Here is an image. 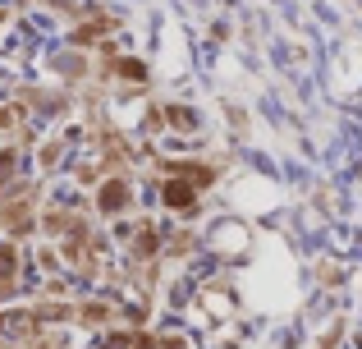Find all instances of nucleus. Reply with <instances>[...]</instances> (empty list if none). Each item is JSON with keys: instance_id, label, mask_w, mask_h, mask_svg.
<instances>
[{"instance_id": "obj_1", "label": "nucleus", "mask_w": 362, "mask_h": 349, "mask_svg": "<svg viewBox=\"0 0 362 349\" xmlns=\"http://www.w3.org/2000/svg\"><path fill=\"white\" fill-rule=\"evenodd\" d=\"M124 202H129V184H124V179H106V188H101V212H119Z\"/></svg>"}, {"instance_id": "obj_2", "label": "nucleus", "mask_w": 362, "mask_h": 349, "mask_svg": "<svg viewBox=\"0 0 362 349\" xmlns=\"http://www.w3.org/2000/svg\"><path fill=\"white\" fill-rule=\"evenodd\" d=\"M165 202L170 207H193V184H184V179H170V184H165Z\"/></svg>"}, {"instance_id": "obj_3", "label": "nucleus", "mask_w": 362, "mask_h": 349, "mask_svg": "<svg viewBox=\"0 0 362 349\" xmlns=\"http://www.w3.org/2000/svg\"><path fill=\"white\" fill-rule=\"evenodd\" d=\"M9 276H14V248H9V244H0V294L9 290Z\"/></svg>"}, {"instance_id": "obj_4", "label": "nucleus", "mask_w": 362, "mask_h": 349, "mask_svg": "<svg viewBox=\"0 0 362 349\" xmlns=\"http://www.w3.org/2000/svg\"><path fill=\"white\" fill-rule=\"evenodd\" d=\"M170 125H184V129H193L197 120H193V110H179V106H170Z\"/></svg>"}, {"instance_id": "obj_5", "label": "nucleus", "mask_w": 362, "mask_h": 349, "mask_svg": "<svg viewBox=\"0 0 362 349\" xmlns=\"http://www.w3.org/2000/svg\"><path fill=\"white\" fill-rule=\"evenodd\" d=\"M133 248H138V258H151V248H156V234H151V230H147V234H142V239H138V244H133Z\"/></svg>"}, {"instance_id": "obj_6", "label": "nucleus", "mask_w": 362, "mask_h": 349, "mask_svg": "<svg viewBox=\"0 0 362 349\" xmlns=\"http://www.w3.org/2000/svg\"><path fill=\"white\" fill-rule=\"evenodd\" d=\"M9 171H14V152H0V188L9 184Z\"/></svg>"}, {"instance_id": "obj_7", "label": "nucleus", "mask_w": 362, "mask_h": 349, "mask_svg": "<svg viewBox=\"0 0 362 349\" xmlns=\"http://www.w3.org/2000/svg\"><path fill=\"white\" fill-rule=\"evenodd\" d=\"M119 74H129V79H147V69H142L138 60H124V64H119Z\"/></svg>"}]
</instances>
